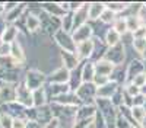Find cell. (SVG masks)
Masks as SVG:
<instances>
[{"mask_svg": "<svg viewBox=\"0 0 146 128\" xmlns=\"http://www.w3.org/2000/svg\"><path fill=\"white\" fill-rule=\"evenodd\" d=\"M56 41L63 47L64 51L76 53V44H75V41H73V37H70V35L67 32H64L63 29H60L56 33Z\"/></svg>", "mask_w": 146, "mask_h": 128, "instance_id": "6da1fadb", "label": "cell"}, {"mask_svg": "<svg viewBox=\"0 0 146 128\" xmlns=\"http://www.w3.org/2000/svg\"><path fill=\"white\" fill-rule=\"evenodd\" d=\"M92 53H94V42H92V39L83 41V42L76 45V55H78L79 60H85V58H88Z\"/></svg>", "mask_w": 146, "mask_h": 128, "instance_id": "7a4b0ae2", "label": "cell"}, {"mask_svg": "<svg viewBox=\"0 0 146 128\" xmlns=\"http://www.w3.org/2000/svg\"><path fill=\"white\" fill-rule=\"evenodd\" d=\"M95 66V74H100V76H107L113 73L114 70V64L110 61V60H105V58H102V60L94 63Z\"/></svg>", "mask_w": 146, "mask_h": 128, "instance_id": "3957f363", "label": "cell"}, {"mask_svg": "<svg viewBox=\"0 0 146 128\" xmlns=\"http://www.w3.org/2000/svg\"><path fill=\"white\" fill-rule=\"evenodd\" d=\"M91 33H92V28H91L89 25H83V26L78 28L72 37H73V41H75V44L78 45V44H80V42H83V41H88L89 37H91Z\"/></svg>", "mask_w": 146, "mask_h": 128, "instance_id": "277c9868", "label": "cell"}, {"mask_svg": "<svg viewBox=\"0 0 146 128\" xmlns=\"http://www.w3.org/2000/svg\"><path fill=\"white\" fill-rule=\"evenodd\" d=\"M42 83H44V76L40 72H29L28 73V83H27V86L31 90L41 89Z\"/></svg>", "mask_w": 146, "mask_h": 128, "instance_id": "5b68a950", "label": "cell"}, {"mask_svg": "<svg viewBox=\"0 0 146 128\" xmlns=\"http://www.w3.org/2000/svg\"><path fill=\"white\" fill-rule=\"evenodd\" d=\"M10 55H12V60H13L15 64H21L25 60V54H23L22 47L18 42H13L10 47Z\"/></svg>", "mask_w": 146, "mask_h": 128, "instance_id": "8992f818", "label": "cell"}, {"mask_svg": "<svg viewBox=\"0 0 146 128\" xmlns=\"http://www.w3.org/2000/svg\"><path fill=\"white\" fill-rule=\"evenodd\" d=\"M63 64H64V68L67 70H73L78 64H79V58L76 55V53H69V51H63Z\"/></svg>", "mask_w": 146, "mask_h": 128, "instance_id": "52a82bcc", "label": "cell"}, {"mask_svg": "<svg viewBox=\"0 0 146 128\" xmlns=\"http://www.w3.org/2000/svg\"><path fill=\"white\" fill-rule=\"evenodd\" d=\"M94 77H95V66L94 63L88 61L82 68V81L83 83H92Z\"/></svg>", "mask_w": 146, "mask_h": 128, "instance_id": "ba28073f", "label": "cell"}, {"mask_svg": "<svg viewBox=\"0 0 146 128\" xmlns=\"http://www.w3.org/2000/svg\"><path fill=\"white\" fill-rule=\"evenodd\" d=\"M69 79H70V73H69V70L64 68V67L57 70V72L51 76V81L54 85H64L66 81H69Z\"/></svg>", "mask_w": 146, "mask_h": 128, "instance_id": "9c48e42d", "label": "cell"}, {"mask_svg": "<svg viewBox=\"0 0 146 128\" xmlns=\"http://www.w3.org/2000/svg\"><path fill=\"white\" fill-rule=\"evenodd\" d=\"M104 10H105V6L104 5H89L88 6V16L92 20L100 19L101 15L104 13Z\"/></svg>", "mask_w": 146, "mask_h": 128, "instance_id": "30bf717a", "label": "cell"}, {"mask_svg": "<svg viewBox=\"0 0 146 128\" xmlns=\"http://www.w3.org/2000/svg\"><path fill=\"white\" fill-rule=\"evenodd\" d=\"M16 33H18L16 26H13V25L7 26L6 31L3 32V35H2V41L6 42V44H13L15 42V38H16Z\"/></svg>", "mask_w": 146, "mask_h": 128, "instance_id": "8fae6325", "label": "cell"}, {"mask_svg": "<svg viewBox=\"0 0 146 128\" xmlns=\"http://www.w3.org/2000/svg\"><path fill=\"white\" fill-rule=\"evenodd\" d=\"M41 26V20H40V18L38 16H35V15H29L28 13V16H27V28L31 31V32H35L36 29H38Z\"/></svg>", "mask_w": 146, "mask_h": 128, "instance_id": "7c38bea8", "label": "cell"}, {"mask_svg": "<svg viewBox=\"0 0 146 128\" xmlns=\"http://www.w3.org/2000/svg\"><path fill=\"white\" fill-rule=\"evenodd\" d=\"M32 93H34V95H32L34 106H36V108L44 106V103H45V93H44V90L42 89H38V90H34Z\"/></svg>", "mask_w": 146, "mask_h": 128, "instance_id": "4fadbf2b", "label": "cell"}, {"mask_svg": "<svg viewBox=\"0 0 146 128\" xmlns=\"http://www.w3.org/2000/svg\"><path fill=\"white\" fill-rule=\"evenodd\" d=\"M105 41H107V44L110 47H115L118 44V41H120V35L114 29L113 31H108L107 32V37H105Z\"/></svg>", "mask_w": 146, "mask_h": 128, "instance_id": "5bb4252c", "label": "cell"}, {"mask_svg": "<svg viewBox=\"0 0 146 128\" xmlns=\"http://www.w3.org/2000/svg\"><path fill=\"white\" fill-rule=\"evenodd\" d=\"M126 25H127V29L131 31V32H136L142 26V25H139V20L136 18H133V16H130V18L126 19Z\"/></svg>", "mask_w": 146, "mask_h": 128, "instance_id": "9a60e30c", "label": "cell"}, {"mask_svg": "<svg viewBox=\"0 0 146 128\" xmlns=\"http://www.w3.org/2000/svg\"><path fill=\"white\" fill-rule=\"evenodd\" d=\"M0 127L2 128H13V118L10 115L3 114L0 116Z\"/></svg>", "mask_w": 146, "mask_h": 128, "instance_id": "2e32d148", "label": "cell"}, {"mask_svg": "<svg viewBox=\"0 0 146 128\" xmlns=\"http://www.w3.org/2000/svg\"><path fill=\"white\" fill-rule=\"evenodd\" d=\"M114 16H115L114 12H111L110 9H107V7H105L104 13L101 15V18H100V19H101L104 23H111V20H114Z\"/></svg>", "mask_w": 146, "mask_h": 128, "instance_id": "e0dca14e", "label": "cell"}, {"mask_svg": "<svg viewBox=\"0 0 146 128\" xmlns=\"http://www.w3.org/2000/svg\"><path fill=\"white\" fill-rule=\"evenodd\" d=\"M114 31L118 33V35H121V33H124L126 31H127V25H126V20H121V19H118L115 23H114Z\"/></svg>", "mask_w": 146, "mask_h": 128, "instance_id": "ac0fdd59", "label": "cell"}, {"mask_svg": "<svg viewBox=\"0 0 146 128\" xmlns=\"http://www.w3.org/2000/svg\"><path fill=\"white\" fill-rule=\"evenodd\" d=\"M133 116L136 118V121L142 122V121H143V118H145V109H143V108H140V106L133 108Z\"/></svg>", "mask_w": 146, "mask_h": 128, "instance_id": "d6986e66", "label": "cell"}, {"mask_svg": "<svg viewBox=\"0 0 146 128\" xmlns=\"http://www.w3.org/2000/svg\"><path fill=\"white\" fill-rule=\"evenodd\" d=\"M10 47H12V44H6V42L0 44V57L10 55Z\"/></svg>", "mask_w": 146, "mask_h": 128, "instance_id": "ffe728a7", "label": "cell"}, {"mask_svg": "<svg viewBox=\"0 0 146 128\" xmlns=\"http://www.w3.org/2000/svg\"><path fill=\"white\" fill-rule=\"evenodd\" d=\"M135 47L137 51H143V48H146V39H135Z\"/></svg>", "mask_w": 146, "mask_h": 128, "instance_id": "44dd1931", "label": "cell"}, {"mask_svg": "<svg viewBox=\"0 0 146 128\" xmlns=\"http://www.w3.org/2000/svg\"><path fill=\"white\" fill-rule=\"evenodd\" d=\"M45 128H58V119H51Z\"/></svg>", "mask_w": 146, "mask_h": 128, "instance_id": "7402d4cb", "label": "cell"}, {"mask_svg": "<svg viewBox=\"0 0 146 128\" xmlns=\"http://www.w3.org/2000/svg\"><path fill=\"white\" fill-rule=\"evenodd\" d=\"M139 18L142 20H146V6H142L140 7V12H139Z\"/></svg>", "mask_w": 146, "mask_h": 128, "instance_id": "603a6c76", "label": "cell"}, {"mask_svg": "<svg viewBox=\"0 0 146 128\" xmlns=\"http://www.w3.org/2000/svg\"><path fill=\"white\" fill-rule=\"evenodd\" d=\"M3 10H5V6H3V5H0V15L3 13Z\"/></svg>", "mask_w": 146, "mask_h": 128, "instance_id": "cb8c5ba5", "label": "cell"}, {"mask_svg": "<svg viewBox=\"0 0 146 128\" xmlns=\"http://www.w3.org/2000/svg\"><path fill=\"white\" fill-rule=\"evenodd\" d=\"M137 128H140V127H137Z\"/></svg>", "mask_w": 146, "mask_h": 128, "instance_id": "d4e9b609", "label": "cell"}]
</instances>
